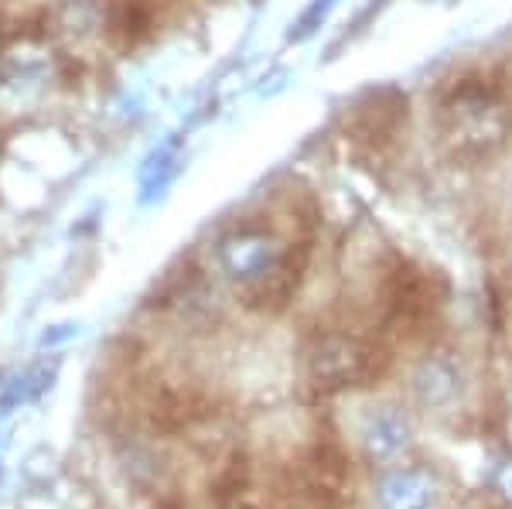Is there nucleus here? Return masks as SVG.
I'll return each instance as SVG.
<instances>
[{
    "instance_id": "obj_1",
    "label": "nucleus",
    "mask_w": 512,
    "mask_h": 509,
    "mask_svg": "<svg viewBox=\"0 0 512 509\" xmlns=\"http://www.w3.org/2000/svg\"><path fill=\"white\" fill-rule=\"evenodd\" d=\"M437 137L451 161L482 164L506 147L512 134V106L489 76H461L437 100Z\"/></svg>"
},
{
    "instance_id": "obj_2",
    "label": "nucleus",
    "mask_w": 512,
    "mask_h": 509,
    "mask_svg": "<svg viewBox=\"0 0 512 509\" xmlns=\"http://www.w3.org/2000/svg\"><path fill=\"white\" fill-rule=\"evenodd\" d=\"M287 253L280 250L277 236L263 226H236L219 236L216 260L222 274L233 277L239 284H263L277 274Z\"/></svg>"
},
{
    "instance_id": "obj_3",
    "label": "nucleus",
    "mask_w": 512,
    "mask_h": 509,
    "mask_svg": "<svg viewBox=\"0 0 512 509\" xmlns=\"http://www.w3.org/2000/svg\"><path fill=\"white\" fill-rule=\"evenodd\" d=\"M407 117H410V96L396 86H376L349 106L345 127H349L355 141L383 147L400 137V130L407 127Z\"/></svg>"
},
{
    "instance_id": "obj_4",
    "label": "nucleus",
    "mask_w": 512,
    "mask_h": 509,
    "mask_svg": "<svg viewBox=\"0 0 512 509\" xmlns=\"http://www.w3.org/2000/svg\"><path fill=\"white\" fill-rule=\"evenodd\" d=\"M379 352L355 335H328L308 356L311 376L321 387H352V383L373 376Z\"/></svg>"
},
{
    "instance_id": "obj_5",
    "label": "nucleus",
    "mask_w": 512,
    "mask_h": 509,
    "mask_svg": "<svg viewBox=\"0 0 512 509\" xmlns=\"http://www.w3.org/2000/svg\"><path fill=\"white\" fill-rule=\"evenodd\" d=\"M468 369L465 359L451 349L427 352L410 373V393L424 410H448L465 397Z\"/></svg>"
},
{
    "instance_id": "obj_6",
    "label": "nucleus",
    "mask_w": 512,
    "mask_h": 509,
    "mask_svg": "<svg viewBox=\"0 0 512 509\" xmlns=\"http://www.w3.org/2000/svg\"><path fill=\"white\" fill-rule=\"evenodd\" d=\"M359 445L373 462L390 465L400 455H407L414 445V421L403 407L396 404H379L366 414L359 428Z\"/></svg>"
},
{
    "instance_id": "obj_7",
    "label": "nucleus",
    "mask_w": 512,
    "mask_h": 509,
    "mask_svg": "<svg viewBox=\"0 0 512 509\" xmlns=\"http://www.w3.org/2000/svg\"><path fill=\"white\" fill-rule=\"evenodd\" d=\"M441 482L417 465H390L376 479V509H437Z\"/></svg>"
},
{
    "instance_id": "obj_8",
    "label": "nucleus",
    "mask_w": 512,
    "mask_h": 509,
    "mask_svg": "<svg viewBox=\"0 0 512 509\" xmlns=\"http://www.w3.org/2000/svg\"><path fill=\"white\" fill-rule=\"evenodd\" d=\"M332 4H335V0H315V7H311V11L301 18V24H297V38L311 35V31H315V24H318V18H325L328 7H332Z\"/></svg>"
},
{
    "instance_id": "obj_9",
    "label": "nucleus",
    "mask_w": 512,
    "mask_h": 509,
    "mask_svg": "<svg viewBox=\"0 0 512 509\" xmlns=\"http://www.w3.org/2000/svg\"><path fill=\"white\" fill-rule=\"evenodd\" d=\"M495 486H499L502 496L512 499V462L499 465V472H495Z\"/></svg>"
}]
</instances>
